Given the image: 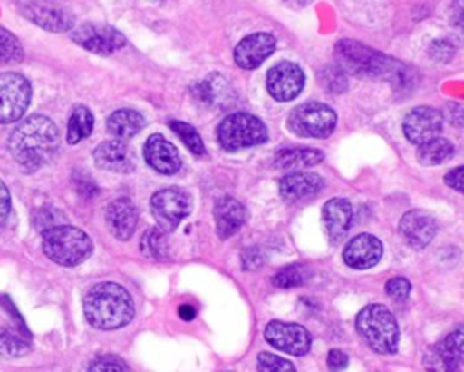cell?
Wrapping results in <instances>:
<instances>
[{
    "instance_id": "38",
    "label": "cell",
    "mask_w": 464,
    "mask_h": 372,
    "mask_svg": "<svg viewBox=\"0 0 464 372\" xmlns=\"http://www.w3.org/2000/svg\"><path fill=\"white\" fill-rule=\"evenodd\" d=\"M326 365H328L330 372H341V370H344L348 367V356L343 350H339V348H332L328 352Z\"/></svg>"
},
{
    "instance_id": "2",
    "label": "cell",
    "mask_w": 464,
    "mask_h": 372,
    "mask_svg": "<svg viewBox=\"0 0 464 372\" xmlns=\"http://www.w3.org/2000/svg\"><path fill=\"white\" fill-rule=\"evenodd\" d=\"M83 312L94 328L112 330L130 323L134 316V301L121 285L103 281L85 294Z\"/></svg>"
},
{
    "instance_id": "31",
    "label": "cell",
    "mask_w": 464,
    "mask_h": 372,
    "mask_svg": "<svg viewBox=\"0 0 464 372\" xmlns=\"http://www.w3.org/2000/svg\"><path fill=\"white\" fill-rule=\"evenodd\" d=\"M169 127L178 134V138L188 147V151H192L194 154H203L205 152V145H203V140L199 136V132L190 125V123H185V122H179V120H172L169 123Z\"/></svg>"
},
{
    "instance_id": "39",
    "label": "cell",
    "mask_w": 464,
    "mask_h": 372,
    "mask_svg": "<svg viewBox=\"0 0 464 372\" xmlns=\"http://www.w3.org/2000/svg\"><path fill=\"white\" fill-rule=\"evenodd\" d=\"M444 181H446L448 187H451V189H455L457 192H462V194H464V165L451 169V171L446 174Z\"/></svg>"
},
{
    "instance_id": "4",
    "label": "cell",
    "mask_w": 464,
    "mask_h": 372,
    "mask_svg": "<svg viewBox=\"0 0 464 372\" xmlns=\"http://www.w3.org/2000/svg\"><path fill=\"white\" fill-rule=\"evenodd\" d=\"M42 249L51 261L63 267H74L91 256L92 241L82 229L58 225L44 230Z\"/></svg>"
},
{
    "instance_id": "13",
    "label": "cell",
    "mask_w": 464,
    "mask_h": 372,
    "mask_svg": "<svg viewBox=\"0 0 464 372\" xmlns=\"http://www.w3.org/2000/svg\"><path fill=\"white\" fill-rule=\"evenodd\" d=\"M20 11L25 18L53 33H63L74 25V15L51 2H29Z\"/></svg>"
},
{
    "instance_id": "11",
    "label": "cell",
    "mask_w": 464,
    "mask_h": 372,
    "mask_svg": "<svg viewBox=\"0 0 464 372\" xmlns=\"http://www.w3.org/2000/svg\"><path fill=\"white\" fill-rule=\"evenodd\" d=\"M304 85L303 69L294 62H279L266 73V89L277 102L294 100Z\"/></svg>"
},
{
    "instance_id": "19",
    "label": "cell",
    "mask_w": 464,
    "mask_h": 372,
    "mask_svg": "<svg viewBox=\"0 0 464 372\" xmlns=\"http://www.w3.org/2000/svg\"><path fill=\"white\" fill-rule=\"evenodd\" d=\"M94 162L98 167L112 172H130L134 169V156L125 140H107L94 149Z\"/></svg>"
},
{
    "instance_id": "8",
    "label": "cell",
    "mask_w": 464,
    "mask_h": 372,
    "mask_svg": "<svg viewBox=\"0 0 464 372\" xmlns=\"http://www.w3.org/2000/svg\"><path fill=\"white\" fill-rule=\"evenodd\" d=\"M31 102V85L18 73L0 74V123H11L24 116Z\"/></svg>"
},
{
    "instance_id": "29",
    "label": "cell",
    "mask_w": 464,
    "mask_h": 372,
    "mask_svg": "<svg viewBox=\"0 0 464 372\" xmlns=\"http://www.w3.org/2000/svg\"><path fill=\"white\" fill-rule=\"evenodd\" d=\"M310 276H312V272L306 265L290 263L274 274L272 283L279 289H292V287H299V285L306 283L310 279Z\"/></svg>"
},
{
    "instance_id": "5",
    "label": "cell",
    "mask_w": 464,
    "mask_h": 372,
    "mask_svg": "<svg viewBox=\"0 0 464 372\" xmlns=\"http://www.w3.org/2000/svg\"><path fill=\"white\" fill-rule=\"evenodd\" d=\"M266 125L254 114L234 113L218 125V142L225 151H237L266 142Z\"/></svg>"
},
{
    "instance_id": "18",
    "label": "cell",
    "mask_w": 464,
    "mask_h": 372,
    "mask_svg": "<svg viewBox=\"0 0 464 372\" xmlns=\"http://www.w3.org/2000/svg\"><path fill=\"white\" fill-rule=\"evenodd\" d=\"M105 220L114 238L129 240L136 230L138 210L129 198H116L107 205Z\"/></svg>"
},
{
    "instance_id": "16",
    "label": "cell",
    "mask_w": 464,
    "mask_h": 372,
    "mask_svg": "<svg viewBox=\"0 0 464 372\" xmlns=\"http://www.w3.org/2000/svg\"><path fill=\"white\" fill-rule=\"evenodd\" d=\"M381 256H382V243L379 241V238L368 232H362L352 238L343 250L344 263L359 270L377 265Z\"/></svg>"
},
{
    "instance_id": "36",
    "label": "cell",
    "mask_w": 464,
    "mask_h": 372,
    "mask_svg": "<svg viewBox=\"0 0 464 372\" xmlns=\"http://www.w3.org/2000/svg\"><path fill=\"white\" fill-rule=\"evenodd\" d=\"M89 372H129V368L116 356H102L91 363Z\"/></svg>"
},
{
    "instance_id": "27",
    "label": "cell",
    "mask_w": 464,
    "mask_h": 372,
    "mask_svg": "<svg viewBox=\"0 0 464 372\" xmlns=\"http://www.w3.org/2000/svg\"><path fill=\"white\" fill-rule=\"evenodd\" d=\"M453 154V145L446 138H433L422 145H419L417 158L422 165H439L451 158Z\"/></svg>"
},
{
    "instance_id": "37",
    "label": "cell",
    "mask_w": 464,
    "mask_h": 372,
    "mask_svg": "<svg viewBox=\"0 0 464 372\" xmlns=\"http://www.w3.org/2000/svg\"><path fill=\"white\" fill-rule=\"evenodd\" d=\"M411 290V283L406 279V278H392L388 283H386V292L390 298L397 299V301H402L408 298Z\"/></svg>"
},
{
    "instance_id": "41",
    "label": "cell",
    "mask_w": 464,
    "mask_h": 372,
    "mask_svg": "<svg viewBox=\"0 0 464 372\" xmlns=\"http://www.w3.org/2000/svg\"><path fill=\"white\" fill-rule=\"evenodd\" d=\"M11 210V198H9V191L5 187V183L0 180V225L7 220Z\"/></svg>"
},
{
    "instance_id": "21",
    "label": "cell",
    "mask_w": 464,
    "mask_h": 372,
    "mask_svg": "<svg viewBox=\"0 0 464 372\" xmlns=\"http://www.w3.org/2000/svg\"><path fill=\"white\" fill-rule=\"evenodd\" d=\"M337 49H339L341 56L350 64L352 71H357L362 74H373L384 67V58L379 53H375L357 42H350V40L341 42L337 45Z\"/></svg>"
},
{
    "instance_id": "9",
    "label": "cell",
    "mask_w": 464,
    "mask_h": 372,
    "mask_svg": "<svg viewBox=\"0 0 464 372\" xmlns=\"http://www.w3.org/2000/svg\"><path fill=\"white\" fill-rule=\"evenodd\" d=\"M72 42L80 47L96 53V54H111L125 45V36L111 25L105 24H82L71 33Z\"/></svg>"
},
{
    "instance_id": "30",
    "label": "cell",
    "mask_w": 464,
    "mask_h": 372,
    "mask_svg": "<svg viewBox=\"0 0 464 372\" xmlns=\"http://www.w3.org/2000/svg\"><path fill=\"white\" fill-rule=\"evenodd\" d=\"M424 367L428 372H459V365L435 343L424 352Z\"/></svg>"
},
{
    "instance_id": "3",
    "label": "cell",
    "mask_w": 464,
    "mask_h": 372,
    "mask_svg": "<svg viewBox=\"0 0 464 372\" xmlns=\"http://www.w3.org/2000/svg\"><path fill=\"white\" fill-rule=\"evenodd\" d=\"M355 328L377 354H393L399 347V325L384 305L373 303L361 308L355 318Z\"/></svg>"
},
{
    "instance_id": "24",
    "label": "cell",
    "mask_w": 464,
    "mask_h": 372,
    "mask_svg": "<svg viewBox=\"0 0 464 372\" xmlns=\"http://www.w3.org/2000/svg\"><path fill=\"white\" fill-rule=\"evenodd\" d=\"M145 125V118L134 109H118L107 118V129L118 140L132 138Z\"/></svg>"
},
{
    "instance_id": "20",
    "label": "cell",
    "mask_w": 464,
    "mask_h": 372,
    "mask_svg": "<svg viewBox=\"0 0 464 372\" xmlns=\"http://www.w3.org/2000/svg\"><path fill=\"white\" fill-rule=\"evenodd\" d=\"M214 220L218 234L221 238H230L243 227L246 220V210L243 203H239L236 198L223 196L214 205Z\"/></svg>"
},
{
    "instance_id": "17",
    "label": "cell",
    "mask_w": 464,
    "mask_h": 372,
    "mask_svg": "<svg viewBox=\"0 0 464 372\" xmlns=\"http://www.w3.org/2000/svg\"><path fill=\"white\" fill-rule=\"evenodd\" d=\"M143 154L147 163L161 174H174L181 167V158L178 149L161 134H152L147 138Z\"/></svg>"
},
{
    "instance_id": "23",
    "label": "cell",
    "mask_w": 464,
    "mask_h": 372,
    "mask_svg": "<svg viewBox=\"0 0 464 372\" xmlns=\"http://www.w3.org/2000/svg\"><path fill=\"white\" fill-rule=\"evenodd\" d=\"M323 178L312 172H292L279 180V192L286 200H301L323 189Z\"/></svg>"
},
{
    "instance_id": "32",
    "label": "cell",
    "mask_w": 464,
    "mask_h": 372,
    "mask_svg": "<svg viewBox=\"0 0 464 372\" xmlns=\"http://www.w3.org/2000/svg\"><path fill=\"white\" fill-rule=\"evenodd\" d=\"M24 58V49L18 38L5 27H0V64H14Z\"/></svg>"
},
{
    "instance_id": "25",
    "label": "cell",
    "mask_w": 464,
    "mask_h": 372,
    "mask_svg": "<svg viewBox=\"0 0 464 372\" xmlns=\"http://www.w3.org/2000/svg\"><path fill=\"white\" fill-rule=\"evenodd\" d=\"M324 158V154L317 149L310 147H290L283 149L276 154V165L281 169H303V167H312L319 163Z\"/></svg>"
},
{
    "instance_id": "7",
    "label": "cell",
    "mask_w": 464,
    "mask_h": 372,
    "mask_svg": "<svg viewBox=\"0 0 464 372\" xmlns=\"http://www.w3.org/2000/svg\"><path fill=\"white\" fill-rule=\"evenodd\" d=\"M192 207L190 196L178 187L161 189L152 194L150 198V210L161 230L170 232L174 230L179 221L188 216Z\"/></svg>"
},
{
    "instance_id": "35",
    "label": "cell",
    "mask_w": 464,
    "mask_h": 372,
    "mask_svg": "<svg viewBox=\"0 0 464 372\" xmlns=\"http://www.w3.org/2000/svg\"><path fill=\"white\" fill-rule=\"evenodd\" d=\"M257 372H297L295 367L281 356L272 352H261L257 356Z\"/></svg>"
},
{
    "instance_id": "42",
    "label": "cell",
    "mask_w": 464,
    "mask_h": 372,
    "mask_svg": "<svg viewBox=\"0 0 464 372\" xmlns=\"http://www.w3.org/2000/svg\"><path fill=\"white\" fill-rule=\"evenodd\" d=\"M450 51V49H453L451 47V44H448L446 40H439V42H435L433 45H431V56L433 58H437V60H442V62H448V56L444 54V51Z\"/></svg>"
},
{
    "instance_id": "12",
    "label": "cell",
    "mask_w": 464,
    "mask_h": 372,
    "mask_svg": "<svg viewBox=\"0 0 464 372\" xmlns=\"http://www.w3.org/2000/svg\"><path fill=\"white\" fill-rule=\"evenodd\" d=\"M442 113L435 107H428V105H420L411 109L402 122V131L404 136L415 143V145H422L433 138L439 136V132L442 131Z\"/></svg>"
},
{
    "instance_id": "43",
    "label": "cell",
    "mask_w": 464,
    "mask_h": 372,
    "mask_svg": "<svg viewBox=\"0 0 464 372\" xmlns=\"http://www.w3.org/2000/svg\"><path fill=\"white\" fill-rule=\"evenodd\" d=\"M178 314H179L181 319L190 321V319L196 316V308H194L192 305H181V307L178 308Z\"/></svg>"
},
{
    "instance_id": "28",
    "label": "cell",
    "mask_w": 464,
    "mask_h": 372,
    "mask_svg": "<svg viewBox=\"0 0 464 372\" xmlns=\"http://www.w3.org/2000/svg\"><path fill=\"white\" fill-rule=\"evenodd\" d=\"M29 341L25 334H20L16 328L2 327L0 328V356L2 357H22L29 352Z\"/></svg>"
},
{
    "instance_id": "40",
    "label": "cell",
    "mask_w": 464,
    "mask_h": 372,
    "mask_svg": "<svg viewBox=\"0 0 464 372\" xmlns=\"http://www.w3.org/2000/svg\"><path fill=\"white\" fill-rule=\"evenodd\" d=\"M450 18L453 27H457L464 38V0H455L450 9Z\"/></svg>"
},
{
    "instance_id": "34",
    "label": "cell",
    "mask_w": 464,
    "mask_h": 372,
    "mask_svg": "<svg viewBox=\"0 0 464 372\" xmlns=\"http://www.w3.org/2000/svg\"><path fill=\"white\" fill-rule=\"evenodd\" d=\"M141 250L145 256L154 258V259H161L165 258L167 252V241H165V234L160 229H149L143 238H141Z\"/></svg>"
},
{
    "instance_id": "10",
    "label": "cell",
    "mask_w": 464,
    "mask_h": 372,
    "mask_svg": "<svg viewBox=\"0 0 464 372\" xmlns=\"http://www.w3.org/2000/svg\"><path fill=\"white\" fill-rule=\"evenodd\" d=\"M265 339L277 350L292 356H304L312 347L310 332L303 325L290 321H270L265 327Z\"/></svg>"
},
{
    "instance_id": "14",
    "label": "cell",
    "mask_w": 464,
    "mask_h": 372,
    "mask_svg": "<svg viewBox=\"0 0 464 372\" xmlns=\"http://www.w3.org/2000/svg\"><path fill=\"white\" fill-rule=\"evenodd\" d=\"M399 232L411 249H424L437 232V221L426 210H408L399 221Z\"/></svg>"
},
{
    "instance_id": "33",
    "label": "cell",
    "mask_w": 464,
    "mask_h": 372,
    "mask_svg": "<svg viewBox=\"0 0 464 372\" xmlns=\"http://www.w3.org/2000/svg\"><path fill=\"white\" fill-rule=\"evenodd\" d=\"M439 345L459 367L464 365V325L453 328L444 339L439 341Z\"/></svg>"
},
{
    "instance_id": "22",
    "label": "cell",
    "mask_w": 464,
    "mask_h": 372,
    "mask_svg": "<svg viewBox=\"0 0 464 372\" xmlns=\"http://www.w3.org/2000/svg\"><path fill=\"white\" fill-rule=\"evenodd\" d=\"M323 220L332 241H341L352 221V205L344 198H332L323 205Z\"/></svg>"
},
{
    "instance_id": "26",
    "label": "cell",
    "mask_w": 464,
    "mask_h": 372,
    "mask_svg": "<svg viewBox=\"0 0 464 372\" xmlns=\"http://www.w3.org/2000/svg\"><path fill=\"white\" fill-rule=\"evenodd\" d=\"M94 127V118L92 113L83 107L76 105L69 116V125H67V142L69 143H78L83 138H87L92 132Z\"/></svg>"
},
{
    "instance_id": "6",
    "label": "cell",
    "mask_w": 464,
    "mask_h": 372,
    "mask_svg": "<svg viewBox=\"0 0 464 372\" xmlns=\"http://www.w3.org/2000/svg\"><path fill=\"white\" fill-rule=\"evenodd\" d=\"M335 123V111L321 102L301 103L288 114L290 131L304 138H328L334 132Z\"/></svg>"
},
{
    "instance_id": "15",
    "label": "cell",
    "mask_w": 464,
    "mask_h": 372,
    "mask_svg": "<svg viewBox=\"0 0 464 372\" xmlns=\"http://www.w3.org/2000/svg\"><path fill=\"white\" fill-rule=\"evenodd\" d=\"M276 49V38L270 33H254L245 36L234 49V62L243 69L261 65Z\"/></svg>"
},
{
    "instance_id": "1",
    "label": "cell",
    "mask_w": 464,
    "mask_h": 372,
    "mask_svg": "<svg viewBox=\"0 0 464 372\" xmlns=\"http://www.w3.org/2000/svg\"><path fill=\"white\" fill-rule=\"evenodd\" d=\"M9 152L25 171H34L45 165L60 147L58 127L42 114H33L22 120L9 136Z\"/></svg>"
}]
</instances>
